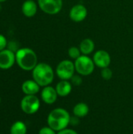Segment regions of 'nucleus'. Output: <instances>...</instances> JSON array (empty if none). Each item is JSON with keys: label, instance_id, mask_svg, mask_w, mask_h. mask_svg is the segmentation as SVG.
<instances>
[{"label": "nucleus", "instance_id": "nucleus-1", "mask_svg": "<svg viewBox=\"0 0 133 134\" xmlns=\"http://www.w3.org/2000/svg\"><path fill=\"white\" fill-rule=\"evenodd\" d=\"M71 115L69 112L62 108L52 110L47 117L48 126L56 132L67 128L70 125Z\"/></svg>", "mask_w": 133, "mask_h": 134}, {"label": "nucleus", "instance_id": "nucleus-2", "mask_svg": "<svg viewBox=\"0 0 133 134\" xmlns=\"http://www.w3.org/2000/svg\"><path fill=\"white\" fill-rule=\"evenodd\" d=\"M32 78L40 86H49L54 79L53 69L46 63H38L32 70Z\"/></svg>", "mask_w": 133, "mask_h": 134}, {"label": "nucleus", "instance_id": "nucleus-3", "mask_svg": "<svg viewBox=\"0 0 133 134\" xmlns=\"http://www.w3.org/2000/svg\"><path fill=\"white\" fill-rule=\"evenodd\" d=\"M16 62L24 71H32L38 64L35 52L30 48H21L16 52Z\"/></svg>", "mask_w": 133, "mask_h": 134}, {"label": "nucleus", "instance_id": "nucleus-4", "mask_svg": "<svg viewBox=\"0 0 133 134\" xmlns=\"http://www.w3.org/2000/svg\"><path fill=\"white\" fill-rule=\"evenodd\" d=\"M75 71L82 76L90 75L95 69L93 60L87 55H82L74 60Z\"/></svg>", "mask_w": 133, "mask_h": 134}, {"label": "nucleus", "instance_id": "nucleus-5", "mask_svg": "<svg viewBox=\"0 0 133 134\" xmlns=\"http://www.w3.org/2000/svg\"><path fill=\"white\" fill-rule=\"evenodd\" d=\"M74 63L70 60H63L56 66V74L60 80H70L74 75Z\"/></svg>", "mask_w": 133, "mask_h": 134}, {"label": "nucleus", "instance_id": "nucleus-6", "mask_svg": "<svg viewBox=\"0 0 133 134\" xmlns=\"http://www.w3.org/2000/svg\"><path fill=\"white\" fill-rule=\"evenodd\" d=\"M21 110L27 115L36 113L40 108V100L35 95H25L20 101Z\"/></svg>", "mask_w": 133, "mask_h": 134}, {"label": "nucleus", "instance_id": "nucleus-7", "mask_svg": "<svg viewBox=\"0 0 133 134\" xmlns=\"http://www.w3.org/2000/svg\"><path fill=\"white\" fill-rule=\"evenodd\" d=\"M38 5L45 13L56 15L63 8V0H38Z\"/></svg>", "mask_w": 133, "mask_h": 134}, {"label": "nucleus", "instance_id": "nucleus-8", "mask_svg": "<svg viewBox=\"0 0 133 134\" xmlns=\"http://www.w3.org/2000/svg\"><path fill=\"white\" fill-rule=\"evenodd\" d=\"M87 15H88V9L82 4L74 5L70 9V13H69L70 19L76 23L83 21L86 18Z\"/></svg>", "mask_w": 133, "mask_h": 134}, {"label": "nucleus", "instance_id": "nucleus-9", "mask_svg": "<svg viewBox=\"0 0 133 134\" xmlns=\"http://www.w3.org/2000/svg\"><path fill=\"white\" fill-rule=\"evenodd\" d=\"M16 62V53L8 49L0 51V68L9 69L13 67Z\"/></svg>", "mask_w": 133, "mask_h": 134}, {"label": "nucleus", "instance_id": "nucleus-10", "mask_svg": "<svg viewBox=\"0 0 133 134\" xmlns=\"http://www.w3.org/2000/svg\"><path fill=\"white\" fill-rule=\"evenodd\" d=\"M95 65L100 68H104L109 67L111 62V58L108 52L103 49L97 50L92 57Z\"/></svg>", "mask_w": 133, "mask_h": 134}, {"label": "nucleus", "instance_id": "nucleus-11", "mask_svg": "<svg viewBox=\"0 0 133 134\" xmlns=\"http://www.w3.org/2000/svg\"><path fill=\"white\" fill-rule=\"evenodd\" d=\"M58 94L55 88L50 86H45L41 92V97L44 103L47 104H53L57 100Z\"/></svg>", "mask_w": 133, "mask_h": 134}, {"label": "nucleus", "instance_id": "nucleus-12", "mask_svg": "<svg viewBox=\"0 0 133 134\" xmlns=\"http://www.w3.org/2000/svg\"><path fill=\"white\" fill-rule=\"evenodd\" d=\"M21 89L25 95H35L39 92L40 86L34 79H29L23 82Z\"/></svg>", "mask_w": 133, "mask_h": 134}, {"label": "nucleus", "instance_id": "nucleus-13", "mask_svg": "<svg viewBox=\"0 0 133 134\" xmlns=\"http://www.w3.org/2000/svg\"><path fill=\"white\" fill-rule=\"evenodd\" d=\"M56 93L59 97H67L68 96L72 90V84L69 80H60L55 87Z\"/></svg>", "mask_w": 133, "mask_h": 134}, {"label": "nucleus", "instance_id": "nucleus-14", "mask_svg": "<svg viewBox=\"0 0 133 134\" xmlns=\"http://www.w3.org/2000/svg\"><path fill=\"white\" fill-rule=\"evenodd\" d=\"M38 4L34 0H26L22 5V13L27 17L34 16L38 10Z\"/></svg>", "mask_w": 133, "mask_h": 134}, {"label": "nucleus", "instance_id": "nucleus-15", "mask_svg": "<svg viewBox=\"0 0 133 134\" xmlns=\"http://www.w3.org/2000/svg\"><path fill=\"white\" fill-rule=\"evenodd\" d=\"M79 49H80L82 55H87L88 56L94 51L95 43L91 38H86L80 42Z\"/></svg>", "mask_w": 133, "mask_h": 134}, {"label": "nucleus", "instance_id": "nucleus-16", "mask_svg": "<svg viewBox=\"0 0 133 134\" xmlns=\"http://www.w3.org/2000/svg\"><path fill=\"white\" fill-rule=\"evenodd\" d=\"M89 108L84 102L78 103L77 104L74 105V107L73 108L74 115L79 119L85 117L89 114Z\"/></svg>", "mask_w": 133, "mask_h": 134}, {"label": "nucleus", "instance_id": "nucleus-17", "mask_svg": "<svg viewBox=\"0 0 133 134\" xmlns=\"http://www.w3.org/2000/svg\"><path fill=\"white\" fill-rule=\"evenodd\" d=\"M27 126L22 121L15 122L10 127V134H26Z\"/></svg>", "mask_w": 133, "mask_h": 134}, {"label": "nucleus", "instance_id": "nucleus-18", "mask_svg": "<svg viewBox=\"0 0 133 134\" xmlns=\"http://www.w3.org/2000/svg\"><path fill=\"white\" fill-rule=\"evenodd\" d=\"M67 54L71 59H74V60L82 55L79 47H76V46L70 47L67 50Z\"/></svg>", "mask_w": 133, "mask_h": 134}, {"label": "nucleus", "instance_id": "nucleus-19", "mask_svg": "<svg viewBox=\"0 0 133 134\" xmlns=\"http://www.w3.org/2000/svg\"><path fill=\"white\" fill-rule=\"evenodd\" d=\"M100 75H101V77L104 80H110V79H111V78L113 76V71L109 67H107V68H102Z\"/></svg>", "mask_w": 133, "mask_h": 134}, {"label": "nucleus", "instance_id": "nucleus-20", "mask_svg": "<svg viewBox=\"0 0 133 134\" xmlns=\"http://www.w3.org/2000/svg\"><path fill=\"white\" fill-rule=\"evenodd\" d=\"M70 80H71V83L74 86H79L82 83V78L78 74L74 75Z\"/></svg>", "mask_w": 133, "mask_h": 134}, {"label": "nucleus", "instance_id": "nucleus-21", "mask_svg": "<svg viewBox=\"0 0 133 134\" xmlns=\"http://www.w3.org/2000/svg\"><path fill=\"white\" fill-rule=\"evenodd\" d=\"M38 134H57V133L48 126L40 129V130L38 131Z\"/></svg>", "mask_w": 133, "mask_h": 134}, {"label": "nucleus", "instance_id": "nucleus-22", "mask_svg": "<svg viewBox=\"0 0 133 134\" xmlns=\"http://www.w3.org/2000/svg\"><path fill=\"white\" fill-rule=\"evenodd\" d=\"M6 46H7V40L5 37L0 34V51L5 49Z\"/></svg>", "mask_w": 133, "mask_h": 134}, {"label": "nucleus", "instance_id": "nucleus-23", "mask_svg": "<svg viewBox=\"0 0 133 134\" xmlns=\"http://www.w3.org/2000/svg\"><path fill=\"white\" fill-rule=\"evenodd\" d=\"M57 134H78L75 130H72V129H68V128H66V129H63L59 132H57Z\"/></svg>", "mask_w": 133, "mask_h": 134}, {"label": "nucleus", "instance_id": "nucleus-24", "mask_svg": "<svg viewBox=\"0 0 133 134\" xmlns=\"http://www.w3.org/2000/svg\"><path fill=\"white\" fill-rule=\"evenodd\" d=\"M79 123V118L76 117L74 115V117H71V121H70V124L72 126H76Z\"/></svg>", "mask_w": 133, "mask_h": 134}, {"label": "nucleus", "instance_id": "nucleus-25", "mask_svg": "<svg viewBox=\"0 0 133 134\" xmlns=\"http://www.w3.org/2000/svg\"><path fill=\"white\" fill-rule=\"evenodd\" d=\"M5 1H7V0H0V2H4Z\"/></svg>", "mask_w": 133, "mask_h": 134}, {"label": "nucleus", "instance_id": "nucleus-26", "mask_svg": "<svg viewBox=\"0 0 133 134\" xmlns=\"http://www.w3.org/2000/svg\"><path fill=\"white\" fill-rule=\"evenodd\" d=\"M0 102H1V98H0Z\"/></svg>", "mask_w": 133, "mask_h": 134}]
</instances>
